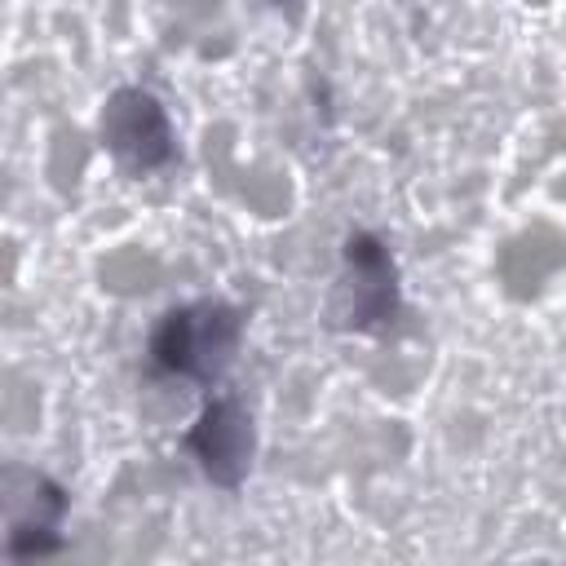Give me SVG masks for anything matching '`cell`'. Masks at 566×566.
<instances>
[{
	"label": "cell",
	"instance_id": "6da1fadb",
	"mask_svg": "<svg viewBox=\"0 0 566 566\" xmlns=\"http://www.w3.org/2000/svg\"><path fill=\"white\" fill-rule=\"evenodd\" d=\"M248 336V310L226 296H199L164 310L146 336V358L159 376L195 385V389H221L226 371L234 367Z\"/></svg>",
	"mask_w": 566,
	"mask_h": 566
},
{
	"label": "cell",
	"instance_id": "7a4b0ae2",
	"mask_svg": "<svg viewBox=\"0 0 566 566\" xmlns=\"http://www.w3.org/2000/svg\"><path fill=\"white\" fill-rule=\"evenodd\" d=\"M402 310L398 265L380 234L349 230L340 243V274L332 287L327 318L340 332H385Z\"/></svg>",
	"mask_w": 566,
	"mask_h": 566
},
{
	"label": "cell",
	"instance_id": "3957f363",
	"mask_svg": "<svg viewBox=\"0 0 566 566\" xmlns=\"http://www.w3.org/2000/svg\"><path fill=\"white\" fill-rule=\"evenodd\" d=\"M97 137L115 155V164L133 177L159 172L177 159V133H172L164 102L137 84H124L106 97L102 119H97Z\"/></svg>",
	"mask_w": 566,
	"mask_h": 566
},
{
	"label": "cell",
	"instance_id": "277c9868",
	"mask_svg": "<svg viewBox=\"0 0 566 566\" xmlns=\"http://www.w3.org/2000/svg\"><path fill=\"white\" fill-rule=\"evenodd\" d=\"M181 447L190 451V460L199 464V473L212 486L239 491L252 469V455H256V424H252L248 402L230 389H212L208 402L199 407V416L190 420Z\"/></svg>",
	"mask_w": 566,
	"mask_h": 566
},
{
	"label": "cell",
	"instance_id": "5b68a950",
	"mask_svg": "<svg viewBox=\"0 0 566 566\" xmlns=\"http://www.w3.org/2000/svg\"><path fill=\"white\" fill-rule=\"evenodd\" d=\"M62 517H66V491L49 473L9 460L4 464V557L57 553Z\"/></svg>",
	"mask_w": 566,
	"mask_h": 566
}]
</instances>
